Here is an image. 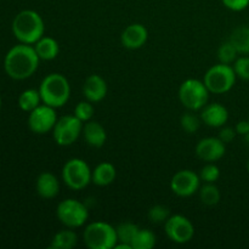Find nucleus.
Listing matches in <instances>:
<instances>
[{
  "label": "nucleus",
  "mask_w": 249,
  "mask_h": 249,
  "mask_svg": "<svg viewBox=\"0 0 249 249\" xmlns=\"http://www.w3.org/2000/svg\"><path fill=\"white\" fill-rule=\"evenodd\" d=\"M91 172L89 164L84 160L71 158L63 165L61 178L68 189L82 191L91 182Z\"/></svg>",
  "instance_id": "0eeeda50"
},
{
  "label": "nucleus",
  "mask_w": 249,
  "mask_h": 249,
  "mask_svg": "<svg viewBox=\"0 0 249 249\" xmlns=\"http://www.w3.org/2000/svg\"><path fill=\"white\" fill-rule=\"evenodd\" d=\"M56 108L48 106L45 104L39 105L36 108L29 112L28 116V128L32 133L44 135V134L53 131L56 122H57V113Z\"/></svg>",
  "instance_id": "9b49d317"
},
{
  "label": "nucleus",
  "mask_w": 249,
  "mask_h": 249,
  "mask_svg": "<svg viewBox=\"0 0 249 249\" xmlns=\"http://www.w3.org/2000/svg\"><path fill=\"white\" fill-rule=\"evenodd\" d=\"M36 194L44 199L55 198L60 192V181L57 177L50 172H43L39 174L36 181Z\"/></svg>",
  "instance_id": "f3484780"
},
{
  "label": "nucleus",
  "mask_w": 249,
  "mask_h": 249,
  "mask_svg": "<svg viewBox=\"0 0 249 249\" xmlns=\"http://www.w3.org/2000/svg\"><path fill=\"white\" fill-rule=\"evenodd\" d=\"M148 219H150L151 223L153 224H162L167 221V219L170 216L169 208L162 204H156V206L151 207L148 209L147 213Z\"/></svg>",
  "instance_id": "7c9ffc66"
},
{
  "label": "nucleus",
  "mask_w": 249,
  "mask_h": 249,
  "mask_svg": "<svg viewBox=\"0 0 249 249\" xmlns=\"http://www.w3.org/2000/svg\"><path fill=\"white\" fill-rule=\"evenodd\" d=\"M209 90L204 82L195 78L184 80L178 91L180 102L189 111H201L209 101Z\"/></svg>",
  "instance_id": "423d86ee"
},
{
  "label": "nucleus",
  "mask_w": 249,
  "mask_h": 249,
  "mask_svg": "<svg viewBox=\"0 0 249 249\" xmlns=\"http://www.w3.org/2000/svg\"><path fill=\"white\" fill-rule=\"evenodd\" d=\"M224 6L231 11L240 12L249 7V0H221Z\"/></svg>",
  "instance_id": "473e14b6"
},
{
  "label": "nucleus",
  "mask_w": 249,
  "mask_h": 249,
  "mask_svg": "<svg viewBox=\"0 0 249 249\" xmlns=\"http://www.w3.org/2000/svg\"><path fill=\"white\" fill-rule=\"evenodd\" d=\"M83 123L74 114H68L57 119L53 129V141L58 146H71L79 139L83 131Z\"/></svg>",
  "instance_id": "1a4fd4ad"
},
{
  "label": "nucleus",
  "mask_w": 249,
  "mask_h": 249,
  "mask_svg": "<svg viewBox=\"0 0 249 249\" xmlns=\"http://www.w3.org/2000/svg\"><path fill=\"white\" fill-rule=\"evenodd\" d=\"M229 40L235 45L238 53H249V28L238 27L231 34Z\"/></svg>",
  "instance_id": "393cba45"
},
{
  "label": "nucleus",
  "mask_w": 249,
  "mask_h": 249,
  "mask_svg": "<svg viewBox=\"0 0 249 249\" xmlns=\"http://www.w3.org/2000/svg\"><path fill=\"white\" fill-rule=\"evenodd\" d=\"M33 46L36 49V55L43 61L55 60L58 56V53H60L58 41L56 39L51 38V36H41Z\"/></svg>",
  "instance_id": "aec40b11"
},
{
  "label": "nucleus",
  "mask_w": 249,
  "mask_h": 249,
  "mask_svg": "<svg viewBox=\"0 0 249 249\" xmlns=\"http://www.w3.org/2000/svg\"><path fill=\"white\" fill-rule=\"evenodd\" d=\"M117 178V169L112 163L102 162L91 172V182L96 186L105 187L111 185Z\"/></svg>",
  "instance_id": "6ab92c4d"
},
{
  "label": "nucleus",
  "mask_w": 249,
  "mask_h": 249,
  "mask_svg": "<svg viewBox=\"0 0 249 249\" xmlns=\"http://www.w3.org/2000/svg\"><path fill=\"white\" fill-rule=\"evenodd\" d=\"M83 240L89 249H113L118 242L116 228L105 221L88 224L83 232Z\"/></svg>",
  "instance_id": "20e7f679"
},
{
  "label": "nucleus",
  "mask_w": 249,
  "mask_h": 249,
  "mask_svg": "<svg viewBox=\"0 0 249 249\" xmlns=\"http://www.w3.org/2000/svg\"><path fill=\"white\" fill-rule=\"evenodd\" d=\"M202 123L206 124L211 128H221L225 125L229 121V111L224 105L219 102H211L207 104L201 109L199 114Z\"/></svg>",
  "instance_id": "2eb2a0df"
},
{
  "label": "nucleus",
  "mask_w": 249,
  "mask_h": 249,
  "mask_svg": "<svg viewBox=\"0 0 249 249\" xmlns=\"http://www.w3.org/2000/svg\"><path fill=\"white\" fill-rule=\"evenodd\" d=\"M82 135L84 138L85 142L89 146L95 148H100L105 145L107 140L106 129L104 128L101 123L96 121H89L83 125Z\"/></svg>",
  "instance_id": "a211bd4d"
},
{
  "label": "nucleus",
  "mask_w": 249,
  "mask_h": 249,
  "mask_svg": "<svg viewBox=\"0 0 249 249\" xmlns=\"http://www.w3.org/2000/svg\"><path fill=\"white\" fill-rule=\"evenodd\" d=\"M40 92L36 89H27L21 92L18 97V107L24 112H32L34 108L41 105Z\"/></svg>",
  "instance_id": "4be33fe9"
},
{
  "label": "nucleus",
  "mask_w": 249,
  "mask_h": 249,
  "mask_svg": "<svg viewBox=\"0 0 249 249\" xmlns=\"http://www.w3.org/2000/svg\"><path fill=\"white\" fill-rule=\"evenodd\" d=\"M12 33L22 44L34 45L45 33V24L40 15L34 10H23L12 21Z\"/></svg>",
  "instance_id": "f03ea898"
},
{
  "label": "nucleus",
  "mask_w": 249,
  "mask_h": 249,
  "mask_svg": "<svg viewBox=\"0 0 249 249\" xmlns=\"http://www.w3.org/2000/svg\"><path fill=\"white\" fill-rule=\"evenodd\" d=\"M226 143L219 138H204L196 145V156L207 163H214L225 156Z\"/></svg>",
  "instance_id": "ddd939ff"
},
{
  "label": "nucleus",
  "mask_w": 249,
  "mask_h": 249,
  "mask_svg": "<svg viewBox=\"0 0 249 249\" xmlns=\"http://www.w3.org/2000/svg\"><path fill=\"white\" fill-rule=\"evenodd\" d=\"M236 135H237V133H236L235 128H230V126L224 125V126H221V128H220V131H219L218 138L220 139L223 142L229 143L236 138Z\"/></svg>",
  "instance_id": "72a5a7b5"
},
{
  "label": "nucleus",
  "mask_w": 249,
  "mask_h": 249,
  "mask_svg": "<svg viewBox=\"0 0 249 249\" xmlns=\"http://www.w3.org/2000/svg\"><path fill=\"white\" fill-rule=\"evenodd\" d=\"M164 231L168 238L178 245L189 243L195 236V226L189 218L181 214L170 215L164 223Z\"/></svg>",
  "instance_id": "9d476101"
},
{
  "label": "nucleus",
  "mask_w": 249,
  "mask_h": 249,
  "mask_svg": "<svg viewBox=\"0 0 249 249\" xmlns=\"http://www.w3.org/2000/svg\"><path fill=\"white\" fill-rule=\"evenodd\" d=\"M40 58L33 45L19 43L10 49L4 58V70L10 78L24 80L31 78L38 70Z\"/></svg>",
  "instance_id": "f257e3e1"
},
{
  "label": "nucleus",
  "mask_w": 249,
  "mask_h": 249,
  "mask_svg": "<svg viewBox=\"0 0 249 249\" xmlns=\"http://www.w3.org/2000/svg\"><path fill=\"white\" fill-rule=\"evenodd\" d=\"M198 194L202 203L206 206H216L221 199L220 190L214 184H209V182H204L203 186L199 187Z\"/></svg>",
  "instance_id": "b1692460"
},
{
  "label": "nucleus",
  "mask_w": 249,
  "mask_h": 249,
  "mask_svg": "<svg viewBox=\"0 0 249 249\" xmlns=\"http://www.w3.org/2000/svg\"><path fill=\"white\" fill-rule=\"evenodd\" d=\"M94 105H92V102L88 101V100L80 101L79 104H77V106L74 107V112H73V114H74L78 119H80L83 123H87V122L91 121L92 117H94Z\"/></svg>",
  "instance_id": "c85d7f7f"
},
{
  "label": "nucleus",
  "mask_w": 249,
  "mask_h": 249,
  "mask_svg": "<svg viewBox=\"0 0 249 249\" xmlns=\"http://www.w3.org/2000/svg\"><path fill=\"white\" fill-rule=\"evenodd\" d=\"M157 238L155 232H152L148 229H139L131 242L133 249H152L156 246Z\"/></svg>",
  "instance_id": "5701e85b"
},
{
  "label": "nucleus",
  "mask_w": 249,
  "mask_h": 249,
  "mask_svg": "<svg viewBox=\"0 0 249 249\" xmlns=\"http://www.w3.org/2000/svg\"><path fill=\"white\" fill-rule=\"evenodd\" d=\"M237 78L243 80H249V56H241L236 58L232 65Z\"/></svg>",
  "instance_id": "2f4dec72"
},
{
  "label": "nucleus",
  "mask_w": 249,
  "mask_h": 249,
  "mask_svg": "<svg viewBox=\"0 0 249 249\" xmlns=\"http://www.w3.org/2000/svg\"><path fill=\"white\" fill-rule=\"evenodd\" d=\"M148 39V31L143 24L131 23L122 32L121 43L129 50H138L142 48Z\"/></svg>",
  "instance_id": "4468645a"
},
{
  "label": "nucleus",
  "mask_w": 249,
  "mask_h": 249,
  "mask_svg": "<svg viewBox=\"0 0 249 249\" xmlns=\"http://www.w3.org/2000/svg\"><path fill=\"white\" fill-rule=\"evenodd\" d=\"M199 179L202 182H209V184H215L220 178V169L218 165L214 163H207L198 173Z\"/></svg>",
  "instance_id": "c756f323"
},
{
  "label": "nucleus",
  "mask_w": 249,
  "mask_h": 249,
  "mask_svg": "<svg viewBox=\"0 0 249 249\" xmlns=\"http://www.w3.org/2000/svg\"><path fill=\"white\" fill-rule=\"evenodd\" d=\"M216 55H218L219 62L226 63V65H232L236 61V58L238 57V51L235 48V45L230 40H228L219 46Z\"/></svg>",
  "instance_id": "bb28decb"
},
{
  "label": "nucleus",
  "mask_w": 249,
  "mask_h": 249,
  "mask_svg": "<svg viewBox=\"0 0 249 249\" xmlns=\"http://www.w3.org/2000/svg\"><path fill=\"white\" fill-rule=\"evenodd\" d=\"M247 170H248V173H249V160H248V163H247Z\"/></svg>",
  "instance_id": "c9c22d12"
},
{
  "label": "nucleus",
  "mask_w": 249,
  "mask_h": 249,
  "mask_svg": "<svg viewBox=\"0 0 249 249\" xmlns=\"http://www.w3.org/2000/svg\"><path fill=\"white\" fill-rule=\"evenodd\" d=\"M107 91H108V87H107L106 80L99 74L89 75L83 84V95L85 100L92 104L101 102L106 97Z\"/></svg>",
  "instance_id": "dca6fc26"
},
{
  "label": "nucleus",
  "mask_w": 249,
  "mask_h": 249,
  "mask_svg": "<svg viewBox=\"0 0 249 249\" xmlns=\"http://www.w3.org/2000/svg\"><path fill=\"white\" fill-rule=\"evenodd\" d=\"M202 123L201 117L196 116L194 111H189L184 113L180 118V125H181L182 130L186 131L187 134H195L199 129Z\"/></svg>",
  "instance_id": "cd10ccee"
},
{
  "label": "nucleus",
  "mask_w": 249,
  "mask_h": 249,
  "mask_svg": "<svg viewBox=\"0 0 249 249\" xmlns=\"http://www.w3.org/2000/svg\"><path fill=\"white\" fill-rule=\"evenodd\" d=\"M236 79L237 75L232 66L219 62L207 71L203 82L211 94L221 95L229 92L235 87Z\"/></svg>",
  "instance_id": "39448f33"
},
{
  "label": "nucleus",
  "mask_w": 249,
  "mask_h": 249,
  "mask_svg": "<svg viewBox=\"0 0 249 249\" xmlns=\"http://www.w3.org/2000/svg\"><path fill=\"white\" fill-rule=\"evenodd\" d=\"M78 243V235L73 229L66 228L53 235L51 240V249H73Z\"/></svg>",
  "instance_id": "412c9836"
},
{
  "label": "nucleus",
  "mask_w": 249,
  "mask_h": 249,
  "mask_svg": "<svg viewBox=\"0 0 249 249\" xmlns=\"http://www.w3.org/2000/svg\"><path fill=\"white\" fill-rule=\"evenodd\" d=\"M235 129H236V133H237V135H241V136L248 135V134H249V122H248V119H247V121L238 122V123L236 124Z\"/></svg>",
  "instance_id": "f704fd0d"
},
{
  "label": "nucleus",
  "mask_w": 249,
  "mask_h": 249,
  "mask_svg": "<svg viewBox=\"0 0 249 249\" xmlns=\"http://www.w3.org/2000/svg\"><path fill=\"white\" fill-rule=\"evenodd\" d=\"M0 108H1V97H0Z\"/></svg>",
  "instance_id": "e433bc0d"
},
{
  "label": "nucleus",
  "mask_w": 249,
  "mask_h": 249,
  "mask_svg": "<svg viewBox=\"0 0 249 249\" xmlns=\"http://www.w3.org/2000/svg\"><path fill=\"white\" fill-rule=\"evenodd\" d=\"M56 216L63 226L74 230L87 224L89 219V209L87 204L78 199L67 198L57 204Z\"/></svg>",
  "instance_id": "6e6552de"
},
{
  "label": "nucleus",
  "mask_w": 249,
  "mask_h": 249,
  "mask_svg": "<svg viewBox=\"0 0 249 249\" xmlns=\"http://www.w3.org/2000/svg\"><path fill=\"white\" fill-rule=\"evenodd\" d=\"M139 229L140 228H139L138 225H135L134 223H130V221H124V223H121L116 228L118 242H123V243H126V245L131 246V242H133L134 237H135Z\"/></svg>",
  "instance_id": "a878e982"
},
{
  "label": "nucleus",
  "mask_w": 249,
  "mask_h": 249,
  "mask_svg": "<svg viewBox=\"0 0 249 249\" xmlns=\"http://www.w3.org/2000/svg\"><path fill=\"white\" fill-rule=\"evenodd\" d=\"M41 102L53 108L63 107L71 97V84L61 73H50L46 75L39 87Z\"/></svg>",
  "instance_id": "7ed1b4c3"
},
{
  "label": "nucleus",
  "mask_w": 249,
  "mask_h": 249,
  "mask_svg": "<svg viewBox=\"0 0 249 249\" xmlns=\"http://www.w3.org/2000/svg\"><path fill=\"white\" fill-rule=\"evenodd\" d=\"M201 179L197 173L190 169H182L175 173L170 180V190L179 197H191L201 187Z\"/></svg>",
  "instance_id": "f8f14e48"
},
{
  "label": "nucleus",
  "mask_w": 249,
  "mask_h": 249,
  "mask_svg": "<svg viewBox=\"0 0 249 249\" xmlns=\"http://www.w3.org/2000/svg\"><path fill=\"white\" fill-rule=\"evenodd\" d=\"M248 122H249V116H248Z\"/></svg>",
  "instance_id": "4c0bfd02"
}]
</instances>
